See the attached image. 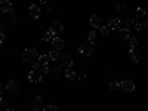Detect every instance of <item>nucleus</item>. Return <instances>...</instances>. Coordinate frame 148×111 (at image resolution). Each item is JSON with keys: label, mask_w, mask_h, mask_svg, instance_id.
I'll return each instance as SVG.
<instances>
[{"label": "nucleus", "mask_w": 148, "mask_h": 111, "mask_svg": "<svg viewBox=\"0 0 148 111\" xmlns=\"http://www.w3.org/2000/svg\"><path fill=\"white\" fill-rule=\"evenodd\" d=\"M3 42H5V34H3L2 31H0V46L3 45Z\"/></svg>", "instance_id": "32"}, {"label": "nucleus", "mask_w": 148, "mask_h": 111, "mask_svg": "<svg viewBox=\"0 0 148 111\" xmlns=\"http://www.w3.org/2000/svg\"><path fill=\"white\" fill-rule=\"evenodd\" d=\"M2 92H3V90H2V86H0V96H2Z\"/></svg>", "instance_id": "35"}, {"label": "nucleus", "mask_w": 148, "mask_h": 111, "mask_svg": "<svg viewBox=\"0 0 148 111\" xmlns=\"http://www.w3.org/2000/svg\"><path fill=\"white\" fill-rule=\"evenodd\" d=\"M0 10H2V12H10V10H14L10 0H2V2H0Z\"/></svg>", "instance_id": "9"}, {"label": "nucleus", "mask_w": 148, "mask_h": 111, "mask_svg": "<svg viewBox=\"0 0 148 111\" xmlns=\"http://www.w3.org/2000/svg\"><path fill=\"white\" fill-rule=\"evenodd\" d=\"M39 71H40L42 74H46V73H49V67H47V65H43V67H42Z\"/></svg>", "instance_id": "29"}, {"label": "nucleus", "mask_w": 148, "mask_h": 111, "mask_svg": "<svg viewBox=\"0 0 148 111\" xmlns=\"http://www.w3.org/2000/svg\"><path fill=\"white\" fill-rule=\"evenodd\" d=\"M108 86H110V89H111V90H117V89L120 88V83L116 82V80H113V82H110Z\"/></svg>", "instance_id": "23"}, {"label": "nucleus", "mask_w": 148, "mask_h": 111, "mask_svg": "<svg viewBox=\"0 0 148 111\" xmlns=\"http://www.w3.org/2000/svg\"><path fill=\"white\" fill-rule=\"evenodd\" d=\"M37 59H39V53H37L36 49H27L22 53V61H25V62H34Z\"/></svg>", "instance_id": "2"}, {"label": "nucleus", "mask_w": 148, "mask_h": 111, "mask_svg": "<svg viewBox=\"0 0 148 111\" xmlns=\"http://www.w3.org/2000/svg\"><path fill=\"white\" fill-rule=\"evenodd\" d=\"M42 77H43V74H42L39 70H33V71H30V74H28V80H30L31 83H39V82H42Z\"/></svg>", "instance_id": "4"}, {"label": "nucleus", "mask_w": 148, "mask_h": 111, "mask_svg": "<svg viewBox=\"0 0 148 111\" xmlns=\"http://www.w3.org/2000/svg\"><path fill=\"white\" fill-rule=\"evenodd\" d=\"M120 88L125 90V92H133V90H135V84H133V82H130V80H123L121 84H120Z\"/></svg>", "instance_id": "8"}, {"label": "nucleus", "mask_w": 148, "mask_h": 111, "mask_svg": "<svg viewBox=\"0 0 148 111\" xmlns=\"http://www.w3.org/2000/svg\"><path fill=\"white\" fill-rule=\"evenodd\" d=\"M31 108H33V111H42V110H45V104H43V99L40 96H36L33 99Z\"/></svg>", "instance_id": "5"}, {"label": "nucleus", "mask_w": 148, "mask_h": 111, "mask_svg": "<svg viewBox=\"0 0 148 111\" xmlns=\"http://www.w3.org/2000/svg\"><path fill=\"white\" fill-rule=\"evenodd\" d=\"M64 74H65V77H67L68 80H74V79L77 77V74H76V71H74V70H73L71 67H70V68H67Z\"/></svg>", "instance_id": "15"}, {"label": "nucleus", "mask_w": 148, "mask_h": 111, "mask_svg": "<svg viewBox=\"0 0 148 111\" xmlns=\"http://www.w3.org/2000/svg\"><path fill=\"white\" fill-rule=\"evenodd\" d=\"M59 62H61V65H62L64 68H70V67H73L74 61H73V56H70V55H62V56L59 58Z\"/></svg>", "instance_id": "7"}, {"label": "nucleus", "mask_w": 148, "mask_h": 111, "mask_svg": "<svg viewBox=\"0 0 148 111\" xmlns=\"http://www.w3.org/2000/svg\"><path fill=\"white\" fill-rule=\"evenodd\" d=\"M79 80H82V82H84V80H86V74H84V73H82L80 76H79Z\"/></svg>", "instance_id": "33"}, {"label": "nucleus", "mask_w": 148, "mask_h": 111, "mask_svg": "<svg viewBox=\"0 0 148 111\" xmlns=\"http://www.w3.org/2000/svg\"><path fill=\"white\" fill-rule=\"evenodd\" d=\"M132 25H133V21H132V19H126L125 22H123V25H121L120 28H130Z\"/></svg>", "instance_id": "25"}, {"label": "nucleus", "mask_w": 148, "mask_h": 111, "mask_svg": "<svg viewBox=\"0 0 148 111\" xmlns=\"http://www.w3.org/2000/svg\"><path fill=\"white\" fill-rule=\"evenodd\" d=\"M8 111H15V110H12V108H9V110H8Z\"/></svg>", "instance_id": "36"}, {"label": "nucleus", "mask_w": 148, "mask_h": 111, "mask_svg": "<svg viewBox=\"0 0 148 111\" xmlns=\"http://www.w3.org/2000/svg\"><path fill=\"white\" fill-rule=\"evenodd\" d=\"M49 31H51V33L56 37L58 34H61V33L64 31V25H62V24H61L59 21H55L52 25H51V30H49Z\"/></svg>", "instance_id": "6"}, {"label": "nucleus", "mask_w": 148, "mask_h": 111, "mask_svg": "<svg viewBox=\"0 0 148 111\" xmlns=\"http://www.w3.org/2000/svg\"><path fill=\"white\" fill-rule=\"evenodd\" d=\"M101 33H102V36H108L110 28H108V27H101Z\"/></svg>", "instance_id": "28"}, {"label": "nucleus", "mask_w": 148, "mask_h": 111, "mask_svg": "<svg viewBox=\"0 0 148 111\" xmlns=\"http://www.w3.org/2000/svg\"><path fill=\"white\" fill-rule=\"evenodd\" d=\"M145 22H147V25H148V19H147V21H145Z\"/></svg>", "instance_id": "37"}, {"label": "nucleus", "mask_w": 148, "mask_h": 111, "mask_svg": "<svg viewBox=\"0 0 148 111\" xmlns=\"http://www.w3.org/2000/svg\"><path fill=\"white\" fill-rule=\"evenodd\" d=\"M51 56L49 55H39V62L42 64V65H47L49 62H51Z\"/></svg>", "instance_id": "17"}, {"label": "nucleus", "mask_w": 148, "mask_h": 111, "mask_svg": "<svg viewBox=\"0 0 148 111\" xmlns=\"http://www.w3.org/2000/svg\"><path fill=\"white\" fill-rule=\"evenodd\" d=\"M135 28H136L138 31H147L148 25H147V22H136L135 24Z\"/></svg>", "instance_id": "18"}, {"label": "nucleus", "mask_w": 148, "mask_h": 111, "mask_svg": "<svg viewBox=\"0 0 148 111\" xmlns=\"http://www.w3.org/2000/svg\"><path fill=\"white\" fill-rule=\"evenodd\" d=\"M145 12H147V10H145L144 8H138V9H136V18H144V16H145Z\"/></svg>", "instance_id": "24"}, {"label": "nucleus", "mask_w": 148, "mask_h": 111, "mask_svg": "<svg viewBox=\"0 0 148 111\" xmlns=\"http://www.w3.org/2000/svg\"><path fill=\"white\" fill-rule=\"evenodd\" d=\"M125 6H126L125 3H117V5H116V9H117V10H121Z\"/></svg>", "instance_id": "31"}, {"label": "nucleus", "mask_w": 148, "mask_h": 111, "mask_svg": "<svg viewBox=\"0 0 148 111\" xmlns=\"http://www.w3.org/2000/svg\"><path fill=\"white\" fill-rule=\"evenodd\" d=\"M88 39H89V42H95V39H96V31H90L89 36H88Z\"/></svg>", "instance_id": "26"}, {"label": "nucleus", "mask_w": 148, "mask_h": 111, "mask_svg": "<svg viewBox=\"0 0 148 111\" xmlns=\"http://www.w3.org/2000/svg\"><path fill=\"white\" fill-rule=\"evenodd\" d=\"M45 111H58L55 105H45Z\"/></svg>", "instance_id": "27"}, {"label": "nucleus", "mask_w": 148, "mask_h": 111, "mask_svg": "<svg viewBox=\"0 0 148 111\" xmlns=\"http://www.w3.org/2000/svg\"><path fill=\"white\" fill-rule=\"evenodd\" d=\"M39 2H40V3H46V0H39Z\"/></svg>", "instance_id": "34"}, {"label": "nucleus", "mask_w": 148, "mask_h": 111, "mask_svg": "<svg viewBox=\"0 0 148 111\" xmlns=\"http://www.w3.org/2000/svg\"><path fill=\"white\" fill-rule=\"evenodd\" d=\"M52 46H53V49H56V51H61V49L64 47V40L59 39V37H53L52 39Z\"/></svg>", "instance_id": "12"}, {"label": "nucleus", "mask_w": 148, "mask_h": 111, "mask_svg": "<svg viewBox=\"0 0 148 111\" xmlns=\"http://www.w3.org/2000/svg\"><path fill=\"white\" fill-rule=\"evenodd\" d=\"M120 37H121V40H127L129 37H130V31L129 28H120Z\"/></svg>", "instance_id": "16"}, {"label": "nucleus", "mask_w": 148, "mask_h": 111, "mask_svg": "<svg viewBox=\"0 0 148 111\" xmlns=\"http://www.w3.org/2000/svg\"><path fill=\"white\" fill-rule=\"evenodd\" d=\"M129 56H130V59L133 61V62H139V59H141V52L136 51V49H130V51H129Z\"/></svg>", "instance_id": "13"}, {"label": "nucleus", "mask_w": 148, "mask_h": 111, "mask_svg": "<svg viewBox=\"0 0 148 111\" xmlns=\"http://www.w3.org/2000/svg\"><path fill=\"white\" fill-rule=\"evenodd\" d=\"M49 56H51V59L52 61H59V58H61V55H59V51H56V49H53V51L49 53Z\"/></svg>", "instance_id": "19"}, {"label": "nucleus", "mask_w": 148, "mask_h": 111, "mask_svg": "<svg viewBox=\"0 0 148 111\" xmlns=\"http://www.w3.org/2000/svg\"><path fill=\"white\" fill-rule=\"evenodd\" d=\"M53 37H55V36H53L51 31H47V33H43V36H42V40H43V42H49V40H52Z\"/></svg>", "instance_id": "21"}, {"label": "nucleus", "mask_w": 148, "mask_h": 111, "mask_svg": "<svg viewBox=\"0 0 148 111\" xmlns=\"http://www.w3.org/2000/svg\"><path fill=\"white\" fill-rule=\"evenodd\" d=\"M19 89H21V86L16 80H9L6 84V90L9 93H16V92H19Z\"/></svg>", "instance_id": "3"}, {"label": "nucleus", "mask_w": 148, "mask_h": 111, "mask_svg": "<svg viewBox=\"0 0 148 111\" xmlns=\"http://www.w3.org/2000/svg\"><path fill=\"white\" fill-rule=\"evenodd\" d=\"M90 25L95 27V28H101V27H102V19L98 16V15H93V16L90 18Z\"/></svg>", "instance_id": "14"}, {"label": "nucleus", "mask_w": 148, "mask_h": 111, "mask_svg": "<svg viewBox=\"0 0 148 111\" xmlns=\"http://www.w3.org/2000/svg\"><path fill=\"white\" fill-rule=\"evenodd\" d=\"M30 16L33 19H37L40 16V8H39V5H31L30 6Z\"/></svg>", "instance_id": "10"}, {"label": "nucleus", "mask_w": 148, "mask_h": 111, "mask_svg": "<svg viewBox=\"0 0 148 111\" xmlns=\"http://www.w3.org/2000/svg\"><path fill=\"white\" fill-rule=\"evenodd\" d=\"M93 49H95V43L88 40V42H84V43H82V45H80L79 52H80L82 55H84V56H89V55H92V53H93Z\"/></svg>", "instance_id": "1"}, {"label": "nucleus", "mask_w": 148, "mask_h": 111, "mask_svg": "<svg viewBox=\"0 0 148 111\" xmlns=\"http://www.w3.org/2000/svg\"><path fill=\"white\" fill-rule=\"evenodd\" d=\"M52 73H53L55 77H61V76H62V68H61V67H53Z\"/></svg>", "instance_id": "22"}, {"label": "nucleus", "mask_w": 148, "mask_h": 111, "mask_svg": "<svg viewBox=\"0 0 148 111\" xmlns=\"http://www.w3.org/2000/svg\"><path fill=\"white\" fill-rule=\"evenodd\" d=\"M138 39L136 37H129V46H130V49H136V46H138Z\"/></svg>", "instance_id": "20"}, {"label": "nucleus", "mask_w": 148, "mask_h": 111, "mask_svg": "<svg viewBox=\"0 0 148 111\" xmlns=\"http://www.w3.org/2000/svg\"><path fill=\"white\" fill-rule=\"evenodd\" d=\"M6 105H8V101L5 99V98L0 96V107H6Z\"/></svg>", "instance_id": "30"}, {"label": "nucleus", "mask_w": 148, "mask_h": 111, "mask_svg": "<svg viewBox=\"0 0 148 111\" xmlns=\"http://www.w3.org/2000/svg\"><path fill=\"white\" fill-rule=\"evenodd\" d=\"M120 24H121L120 18H113L108 22V28L110 30H120Z\"/></svg>", "instance_id": "11"}]
</instances>
